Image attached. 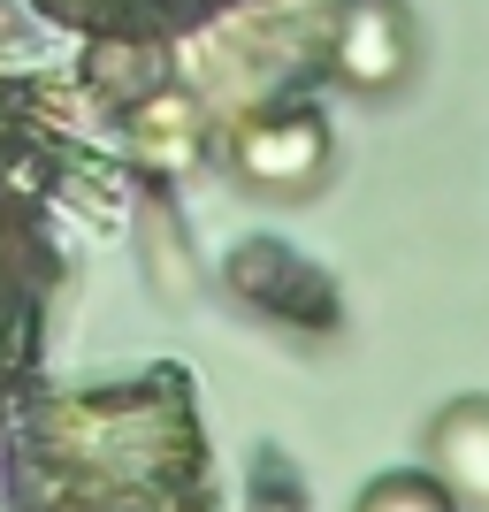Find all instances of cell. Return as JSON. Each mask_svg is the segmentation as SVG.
Masks as SVG:
<instances>
[{"mask_svg":"<svg viewBox=\"0 0 489 512\" xmlns=\"http://www.w3.org/2000/svg\"><path fill=\"white\" fill-rule=\"evenodd\" d=\"M329 62H337V77L352 92L405 85V69H413V16H405V0H344Z\"/></svg>","mask_w":489,"mask_h":512,"instance_id":"5","label":"cell"},{"mask_svg":"<svg viewBox=\"0 0 489 512\" xmlns=\"http://www.w3.org/2000/svg\"><path fill=\"white\" fill-rule=\"evenodd\" d=\"M428 474L451 490V505L489 512V398H459L428 421Z\"/></svg>","mask_w":489,"mask_h":512,"instance_id":"6","label":"cell"},{"mask_svg":"<svg viewBox=\"0 0 489 512\" xmlns=\"http://www.w3.org/2000/svg\"><path fill=\"white\" fill-rule=\"evenodd\" d=\"M62 283V138L0 100V512H8V451L46 383Z\"/></svg>","mask_w":489,"mask_h":512,"instance_id":"2","label":"cell"},{"mask_svg":"<svg viewBox=\"0 0 489 512\" xmlns=\"http://www.w3.org/2000/svg\"><path fill=\"white\" fill-rule=\"evenodd\" d=\"M8 512H214L192 375L39 383L8 451Z\"/></svg>","mask_w":489,"mask_h":512,"instance_id":"1","label":"cell"},{"mask_svg":"<svg viewBox=\"0 0 489 512\" xmlns=\"http://www.w3.org/2000/svg\"><path fill=\"white\" fill-rule=\"evenodd\" d=\"M237 184H253L268 199H298L329 176V123L321 107H260L253 123L230 138Z\"/></svg>","mask_w":489,"mask_h":512,"instance_id":"4","label":"cell"},{"mask_svg":"<svg viewBox=\"0 0 489 512\" xmlns=\"http://www.w3.org/2000/svg\"><path fill=\"white\" fill-rule=\"evenodd\" d=\"M352 512H459V505H451V490L428 467L421 474L405 467V474H375V482L352 497Z\"/></svg>","mask_w":489,"mask_h":512,"instance_id":"7","label":"cell"},{"mask_svg":"<svg viewBox=\"0 0 489 512\" xmlns=\"http://www.w3.org/2000/svg\"><path fill=\"white\" fill-rule=\"evenodd\" d=\"M23 8L92 46H169V39H199L207 23H230L253 0H23Z\"/></svg>","mask_w":489,"mask_h":512,"instance_id":"3","label":"cell"}]
</instances>
